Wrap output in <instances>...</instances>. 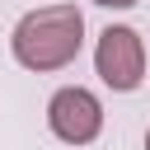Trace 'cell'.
Returning <instances> with one entry per match:
<instances>
[{
    "mask_svg": "<svg viewBox=\"0 0 150 150\" xmlns=\"http://www.w3.org/2000/svg\"><path fill=\"white\" fill-rule=\"evenodd\" d=\"M94 5H103V9H131L136 0H94Z\"/></svg>",
    "mask_w": 150,
    "mask_h": 150,
    "instance_id": "obj_4",
    "label": "cell"
},
{
    "mask_svg": "<svg viewBox=\"0 0 150 150\" xmlns=\"http://www.w3.org/2000/svg\"><path fill=\"white\" fill-rule=\"evenodd\" d=\"M145 150H150V131H145Z\"/></svg>",
    "mask_w": 150,
    "mask_h": 150,
    "instance_id": "obj_5",
    "label": "cell"
},
{
    "mask_svg": "<svg viewBox=\"0 0 150 150\" xmlns=\"http://www.w3.org/2000/svg\"><path fill=\"white\" fill-rule=\"evenodd\" d=\"M94 70L112 94H131L145 80V42L131 23H108L94 47Z\"/></svg>",
    "mask_w": 150,
    "mask_h": 150,
    "instance_id": "obj_2",
    "label": "cell"
},
{
    "mask_svg": "<svg viewBox=\"0 0 150 150\" xmlns=\"http://www.w3.org/2000/svg\"><path fill=\"white\" fill-rule=\"evenodd\" d=\"M47 127L66 145H89L103 131V103L84 84H66V89H56L47 98Z\"/></svg>",
    "mask_w": 150,
    "mask_h": 150,
    "instance_id": "obj_3",
    "label": "cell"
},
{
    "mask_svg": "<svg viewBox=\"0 0 150 150\" xmlns=\"http://www.w3.org/2000/svg\"><path fill=\"white\" fill-rule=\"evenodd\" d=\"M84 47V14L75 5H38L28 9L14 33H9V52L23 70H66Z\"/></svg>",
    "mask_w": 150,
    "mask_h": 150,
    "instance_id": "obj_1",
    "label": "cell"
}]
</instances>
